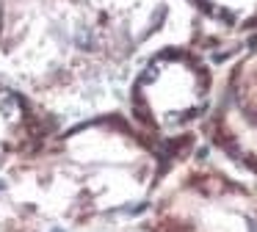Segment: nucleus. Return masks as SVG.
I'll return each instance as SVG.
<instances>
[{"label": "nucleus", "instance_id": "f257e3e1", "mask_svg": "<svg viewBox=\"0 0 257 232\" xmlns=\"http://www.w3.org/2000/svg\"><path fill=\"white\" fill-rule=\"evenodd\" d=\"M78 44H80V47L91 44V31H89V28H80V31H78Z\"/></svg>", "mask_w": 257, "mask_h": 232}]
</instances>
